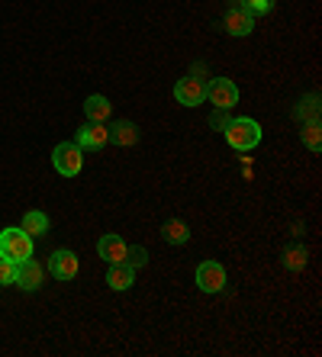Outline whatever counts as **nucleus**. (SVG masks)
<instances>
[{
	"mask_svg": "<svg viewBox=\"0 0 322 357\" xmlns=\"http://www.w3.org/2000/svg\"><path fill=\"white\" fill-rule=\"evenodd\" d=\"M232 123V116H229V109H213V116H210V126H213L216 132H223L226 126Z\"/></svg>",
	"mask_w": 322,
	"mask_h": 357,
	"instance_id": "obj_23",
	"label": "nucleus"
},
{
	"mask_svg": "<svg viewBox=\"0 0 322 357\" xmlns=\"http://www.w3.org/2000/svg\"><path fill=\"white\" fill-rule=\"evenodd\" d=\"M10 283H17V264L0 258V287H10Z\"/></svg>",
	"mask_w": 322,
	"mask_h": 357,
	"instance_id": "obj_20",
	"label": "nucleus"
},
{
	"mask_svg": "<svg viewBox=\"0 0 322 357\" xmlns=\"http://www.w3.org/2000/svg\"><path fill=\"white\" fill-rule=\"evenodd\" d=\"M300 139H303V145H306L309 151H319V149H322L319 119H309V123H303V129H300Z\"/></svg>",
	"mask_w": 322,
	"mask_h": 357,
	"instance_id": "obj_18",
	"label": "nucleus"
},
{
	"mask_svg": "<svg viewBox=\"0 0 322 357\" xmlns=\"http://www.w3.org/2000/svg\"><path fill=\"white\" fill-rule=\"evenodd\" d=\"M293 116L300 119V123H309V119H319V97L316 93H309V97H303L297 103V109H293Z\"/></svg>",
	"mask_w": 322,
	"mask_h": 357,
	"instance_id": "obj_17",
	"label": "nucleus"
},
{
	"mask_svg": "<svg viewBox=\"0 0 322 357\" xmlns=\"http://www.w3.org/2000/svg\"><path fill=\"white\" fill-rule=\"evenodd\" d=\"M126 245L119 235H103V238L97 241V251H100V258L110 261V264H116V261H126Z\"/></svg>",
	"mask_w": 322,
	"mask_h": 357,
	"instance_id": "obj_13",
	"label": "nucleus"
},
{
	"mask_svg": "<svg viewBox=\"0 0 322 357\" xmlns=\"http://www.w3.org/2000/svg\"><path fill=\"white\" fill-rule=\"evenodd\" d=\"M251 26H255V17L242 7L239 0H232L229 13H226V20H223V29L229 36H248V33H251Z\"/></svg>",
	"mask_w": 322,
	"mask_h": 357,
	"instance_id": "obj_7",
	"label": "nucleus"
},
{
	"mask_svg": "<svg viewBox=\"0 0 322 357\" xmlns=\"http://www.w3.org/2000/svg\"><path fill=\"white\" fill-rule=\"evenodd\" d=\"M223 132H226V142L235 151H251L261 142V126L255 119H232Z\"/></svg>",
	"mask_w": 322,
	"mask_h": 357,
	"instance_id": "obj_1",
	"label": "nucleus"
},
{
	"mask_svg": "<svg viewBox=\"0 0 322 357\" xmlns=\"http://www.w3.org/2000/svg\"><path fill=\"white\" fill-rule=\"evenodd\" d=\"M17 283H20V290H26V293L39 290V287H42V267H39V261H33V258L20 261V264H17Z\"/></svg>",
	"mask_w": 322,
	"mask_h": 357,
	"instance_id": "obj_10",
	"label": "nucleus"
},
{
	"mask_svg": "<svg viewBox=\"0 0 322 357\" xmlns=\"http://www.w3.org/2000/svg\"><path fill=\"white\" fill-rule=\"evenodd\" d=\"M23 232L33 235V238L36 235H45L49 232V216H45V213H36V209L33 213H26L23 216Z\"/></svg>",
	"mask_w": 322,
	"mask_h": 357,
	"instance_id": "obj_16",
	"label": "nucleus"
},
{
	"mask_svg": "<svg viewBox=\"0 0 322 357\" xmlns=\"http://www.w3.org/2000/svg\"><path fill=\"white\" fill-rule=\"evenodd\" d=\"M110 142H113V145H119V149L136 145V142H139V129H136L133 119H119V123L110 126Z\"/></svg>",
	"mask_w": 322,
	"mask_h": 357,
	"instance_id": "obj_12",
	"label": "nucleus"
},
{
	"mask_svg": "<svg viewBox=\"0 0 322 357\" xmlns=\"http://www.w3.org/2000/svg\"><path fill=\"white\" fill-rule=\"evenodd\" d=\"M52 165H55L58 174L75 177V174H81V167H84V151L78 149V142H61L52 151Z\"/></svg>",
	"mask_w": 322,
	"mask_h": 357,
	"instance_id": "obj_3",
	"label": "nucleus"
},
{
	"mask_svg": "<svg viewBox=\"0 0 322 357\" xmlns=\"http://www.w3.org/2000/svg\"><path fill=\"white\" fill-rule=\"evenodd\" d=\"M174 97H177L181 107H200L207 100V84L200 81V77H181V81L174 84Z\"/></svg>",
	"mask_w": 322,
	"mask_h": 357,
	"instance_id": "obj_5",
	"label": "nucleus"
},
{
	"mask_svg": "<svg viewBox=\"0 0 322 357\" xmlns=\"http://www.w3.org/2000/svg\"><path fill=\"white\" fill-rule=\"evenodd\" d=\"M197 287L203 293H219L226 287V267L219 261H203L197 267Z\"/></svg>",
	"mask_w": 322,
	"mask_h": 357,
	"instance_id": "obj_6",
	"label": "nucleus"
},
{
	"mask_svg": "<svg viewBox=\"0 0 322 357\" xmlns=\"http://www.w3.org/2000/svg\"><path fill=\"white\" fill-rule=\"evenodd\" d=\"M242 7L251 13V17H258V13H268V10L274 7V0H239Z\"/></svg>",
	"mask_w": 322,
	"mask_h": 357,
	"instance_id": "obj_22",
	"label": "nucleus"
},
{
	"mask_svg": "<svg viewBox=\"0 0 322 357\" xmlns=\"http://www.w3.org/2000/svg\"><path fill=\"white\" fill-rule=\"evenodd\" d=\"M126 264H133V267L149 264V251L139 248V245H133V248H126Z\"/></svg>",
	"mask_w": 322,
	"mask_h": 357,
	"instance_id": "obj_21",
	"label": "nucleus"
},
{
	"mask_svg": "<svg viewBox=\"0 0 322 357\" xmlns=\"http://www.w3.org/2000/svg\"><path fill=\"white\" fill-rule=\"evenodd\" d=\"M49 271L52 277H58V280H75L78 277V255L75 251H55L49 258Z\"/></svg>",
	"mask_w": 322,
	"mask_h": 357,
	"instance_id": "obj_9",
	"label": "nucleus"
},
{
	"mask_svg": "<svg viewBox=\"0 0 322 357\" xmlns=\"http://www.w3.org/2000/svg\"><path fill=\"white\" fill-rule=\"evenodd\" d=\"M0 258L20 264L23 258H33V235H26L23 229H3L0 232Z\"/></svg>",
	"mask_w": 322,
	"mask_h": 357,
	"instance_id": "obj_2",
	"label": "nucleus"
},
{
	"mask_svg": "<svg viewBox=\"0 0 322 357\" xmlns=\"http://www.w3.org/2000/svg\"><path fill=\"white\" fill-rule=\"evenodd\" d=\"M284 264H287L290 271H303V267H306V248H287Z\"/></svg>",
	"mask_w": 322,
	"mask_h": 357,
	"instance_id": "obj_19",
	"label": "nucleus"
},
{
	"mask_svg": "<svg viewBox=\"0 0 322 357\" xmlns=\"http://www.w3.org/2000/svg\"><path fill=\"white\" fill-rule=\"evenodd\" d=\"M161 235H165V241H171V245H184V241L190 238V229L181 219H168V222L161 225Z\"/></svg>",
	"mask_w": 322,
	"mask_h": 357,
	"instance_id": "obj_15",
	"label": "nucleus"
},
{
	"mask_svg": "<svg viewBox=\"0 0 322 357\" xmlns=\"http://www.w3.org/2000/svg\"><path fill=\"white\" fill-rule=\"evenodd\" d=\"M84 113H87V119H91V123H107L110 113H113V103H110L107 97L94 93V97L84 100Z\"/></svg>",
	"mask_w": 322,
	"mask_h": 357,
	"instance_id": "obj_14",
	"label": "nucleus"
},
{
	"mask_svg": "<svg viewBox=\"0 0 322 357\" xmlns=\"http://www.w3.org/2000/svg\"><path fill=\"white\" fill-rule=\"evenodd\" d=\"M207 100L216 109H232L239 103V87L229 77H216L213 84H207Z\"/></svg>",
	"mask_w": 322,
	"mask_h": 357,
	"instance_id": "obj_4",
	"label": "nucleus"
},
{
	"mask_svg": "<svg viewBox=\"0 0 322 357\" xmlns=\"http://www.w3.org/2000/svg\"><path fill=\"white\" fill-rule=\"evenodd\" d=\"M107 283L113 287V290H129V287L136 283V267L126 264V261H116V264H110Z\"/></svg>",
	"mask_w": 322,
	"mask_h": 357,
	"instance_id": "obj_11",
	"label": "nucleus"
},
{
	"mask_svg": "<svg viewBox=\"0 0 322 357\" xmlns=\"http://www.w3.org/2000/svg\"><path fill=\"white\" fill-rule=\"evenodd\" d=\"M110 142V129L103 123H87L78 132V149L81 151H97V149H103Z\"/></svg>",
	"mask_w": 322,
	"mask_h": 357,
	"instance_id": "obj_8",
	"label": "nucleus"
}]
</instances>
